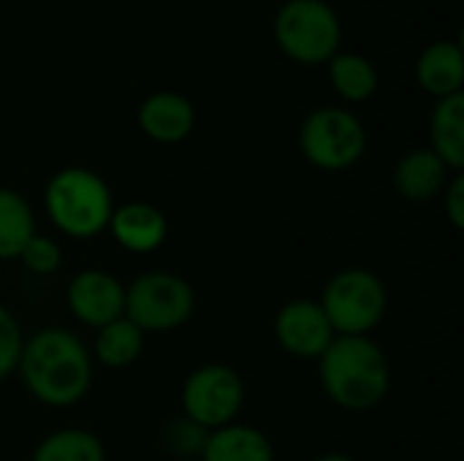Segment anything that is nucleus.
Here are the masks:
<instances>
[{
    "mask_svg": "<svg viewBox=\"0 0 464 461\" xmlns=\"http://www.w3.org/2000/svg\"><path fill=\"white\" fill-rule=\"evenodd\" d=\"M16 375L27 394L54 410L79 405L95 378L90 348L63 326H44L24 337Z\"/></svg>",
    "mask_w": 464,
    "mask_h": 461,
    "instance_id": "f257e3e1",
    "label": "nucleus"
},
{
    "mask_svg": "<svg viewBox=\"0 0 464 461\" xmlns=\"http://www.w3.org/2000/svg\"><path fill=\"white\" fill-rule=\"evenodd\" d=\"M318 380L332 405L367 413L392 391V361L372 337H334L318 359Z\"/></svg>",
    "mask_w": 464,
    "mask_h": 461,
    "instance_id": "f03ea898",
    "label": "nucleus"
},
{
    "mask_svg": "<svg viewBox=\"0 0 464 461\" xmlns=\"http://www.w3.org/2000/svg\"><path fill=\"white\" fill-rule=\"evenodd\" d=\"M114 206L109 182L87 166H65L44 187L46 217L68 239L84 242L106 234Z\"/></svg>",
    "mask_w": 464,
    "mask_h": 461,
    "instance_id": "7ed1b4c3",
    "label": "nucleus"
},
{
    "mask_svg": "<svg viewBox=\"0 0 464 461\" xmlns=\"http://www.w3.org/2000/svg\"><path fill=\"white\" fill-rule=\"evenodd\" d=\"M272 33L277 49L299 65H326L343 49V22L326 0H285Z\"/></svg>",
    "mask_w": 464,
    "mask_h": 461,
    "instance_id": "20e7f679",
    "label": "nucleus"
},
{
    "mask_svg": "<svg viewBox=\"0 0 464 461\" xmlns=\"http://www.w3.org/2000/svg\"><path fill=\"white\" fill-rule=\"evenodd\" d=\"M318 304L337 337H372L389 312V291L375 272L348 266L326 280Z\"/></svg>",
    "mask_w": 464,
    "mask_h": 461,
    "instance_id": "39448f33",
    "label": "nucleus"
},
{
    "mask_svg": "<svg viewBox=\"0 0 464 461\" xmlns=\"http://www.w3.org/2000/svg\"><path fill=\"white\" fill-rule=\"evenodd\" d=\"M367 128L348 106H318L299 125L302 158L329 174L353 168L367 152Z\"/></svg>",
    "mask_w": 464,
    "mask_h": 461,
    "instance_id": "423d86ee",
    "label": "nucleus"
},
{
    "mask_svg": "<svg viewBox=\"0 0 464 461\" xmlns=\"http://www.w3.org/2000/svg\"><path fill=\"white\" fill-rule=\"evenodd\" d=\"M196 312V291L177 272H141L125 285V318L144 334L182 329Z\"/></svg>",
    "mask_w": 464,
    "mask_h": 461,
    "instance_id": "0eeeda50",
    "label": "nucleus"
},
{
    "mask_svg": "<svg viewBox=\"0 0 464 461\" xmlns=\"http://www.w3.org/2000/svg\"><path fill=\"white\" fill-rule=\"evenodd\" d=\"M245 399L247 386L242 375L234 367L218 361L196 367L179 389L182 416L207 432L239 421Z\"/></svg>",
    "mask_w": 464,
    "mask_h": 461,
    "instance_id": "6e6552de",
    "label": "nucleus"
},
{
    "mask_svg": "<svg viewBox=\"0 0 464 461\" xmlns=\"http://www.w3.org/2000/svg\"><path fill=\"white\" fill-rule=\"evenodd\" d=\"M334 337L318 299H291L275 315V340L291 359L318 361Z\"/></svg>",
    "mask_w": 464,
    "mask_h": 461,
    "instance_id": "1a4fd4ad",
    "label": "nucleus"
},
{
    "mask_svg": "<svg viewBox=\"0 0 464 461\" xmlns=\"http://www.w3.org/2000/svg\"><path fill=\"white\" fill-rule=\"evenodd\" d=\"M68 312L90 329L125 315V283L106 269H82L65 288Z\"/></svg>",
    "mask_w": 464,
    "mask_h": 461,
    "instance_id": "9d476101",
    "label": "nucleus"
},
{
    "mask_svg": "<svg viewBox=\"0 0 464 461\" xmlns=\"http://www.w3.org/2000/svg\"><path fill=\"white\" fill-rule=\"evenodd\" d=\"M106 231L125 253L150 255L166 245L169 217L152 201H122L114 206Z\"/></svg>",
    "mask_w": 464,
    "mask_h": 461,
    "instance_id": "9b49d317",
    "label": "nucleus"
},
{
    "mask_svg": "<svg viewBox=\"0 0 464 461\" xmlns=\"http://www.w3.org/2000/svg\"><path fill=\"white\" fill-rule=\"evenodd\" d=\"M139 130L155 144H179L196 128V106L174 90L150 92L136 109Z\"/></svg>",
    "mask_w": 464,
    "mask_h": 461,
    "instance_id": "f8f14e48",
    "label": "nucleus"
},
{
    "mask_svg": "<svg viewBox=\"0 0 464 461\" xmlns=\"http://www.w3.org/2000/svg\"><path fill=\"white\" fill-rule=\"evenodd\" d=\"M449 179L451 171L430 147L408 149L392 171V185L397 196L408 204H432L435 198H440Z\"/></svg>",
    "mask_w": 464,
    "mask_h": 461,
    "instance_id": "ddd939ff",
    "label": "nucleus"
},
{
    "mask_svg": "<svg viewBox=\"0 0 464 461\" xmlns=\"http://www.w3.org/2000/svg\"><path fill=\"white\" fill-rule=\"evenodd\" d=\"M416 82L435 101L459 95L464 87V52L459 41H432L416 60Z\"/></svg>",
    "mask_w": 464,
    "mask_h": 461,
    "instance_id": "4468645a",
    "label": "nucleus"
},
{
    "mask_svg": "<svg viewBox=\"0 0 464 461\" xmlns=\"http://www.w3.org/2000/svg\"><path fill=\"white\" fill-rule=\"evenodd\" d=\"M201 461H275V446L269 435L253 424H226L207 432Z\"/></svg>",
    "mask_w": 464,
    "mask_h": 461,
    "instance_id": "2eb2a0df",
    "label": "nucleus"
},
{
    "mask_svg": "<svg viewBox=\"0 0 464 461\" xmlns=\"http://www.w3.org/2000/svg\"><path fill=\"white\" fill-rule=\"evenodd\" d=\"M430 149L451 174L464 171V92L435 101L430 114Z\"/></svg>",
    "mask_w": 464,
    "mask_h": 461,
    "instance_id": "dca6fc26",
    "label": "nucleus"
},
{
    "mask_svg": "<svg viewBox=\"0 0 464 461\" xmlns=\"http://www.w3.org/2000/svg\"><path fill=\"white\" fill-rule=\"evenodd\" d=\"M326 71H329L332 90L345 103H367L381 87V73H378L375 62L359 52H343L340 49L326 62Z\"/></svg>",
    "mask_w": 464,
    "mask_h": 461,
    "instance_id": "f3484780",
    "label": "nucleus"
},
{
    "mask_svg": "<svg viewBox=\"0 0 464 461\" xmlns=\"http://www.w3.org/2000/svg\"><path fill=\"white\" fill-rule=\"evenodd\" d=\"M144 337L147 334L122 315L117 321L95 329L90 356H92V361H98L106 370H128L141 359Z\"/></svg>",
    "mask_w": 464,
    "mask_h": 461,
    "instance_id": "a211bd4d",
    "label": "nucleus"
},
{
    "mask_svg": "<svg viewBox=\"0 0 464 461\" xmlns=\"http://www.w3.org/2000/svg\"><path fill=\"white\" fill-rule=\"evenodd\" d=\"M35 234L38 228L30 201L14 187H0V261L19 258Z\"/></svg>",
    "mask_w": 464,
    "mask_h": 461,
    "instance_id": "6ab92c4d",
    "label": "nucleus"
},
{
    "mask_svg": "<svg viewBox=\"0 0 464 461\" xmlns=\"http://www.w3.org/2000/svg\"><path fill=\"white\" fill-rule=\"evenodd\" d=\"M30 461H106V448L95 432L63 427L38 440Z\"/></svg>",
    "mask_w": 464,
    "mask_h": 461,
    "instance_id": "aec40b11",
    "label": "nucleus"
},
{
    "mask_svg": "<svg viewBox=\"0 0 464 461\" xmlns=\"http://www.w3.org/2000/svg\"><path fill=\"white\" fill-rule=\"evenodd\" d=\"M16 261H22V266H24L30 274H35V277H49V274H54V272L63 266V247H60L52 236H46V234H35V236L24 245V250L19 253Z\"/></svg>",
    "mask_w": 464,
    "mask_h": 461,
    "instance_id": "412c9836",
    "label": "nucleus"
},
{
    "mask_svg": "<svg viewBox=\"0 0 464 461\" xmlns=\"http://www.w3.org/2000/svg\"><path fill=\"white\" fill-rule=\"evenodd\" d=\"M207 440V429H201L198 424H193L190 418H177L166 427L163 432V446L169 454L179 456V459H198L201 448Z\"/></svg>",
    "mask_w": 464,
    "mask_h": 461,
    "instance_id": "4be33fe9",
    "label": "nucleus"
},
{
    "mask_svg": "<svg viewBox=\"0 0 464 461\" xmlns=\"http://www.w3.org/2000/svg\"><path fill=\"white\" fill-rule=\"evenodd\" d=\"M22 345H24V334L16 315L5 304H0V380L16 372Z\"/></svg>",
    "mask_w": 464,
    "mask_h": 461,
    "instance_id": "5701e85b",
    "label": "nucleus"
},
{
    "mask_svg": "<svg viewBox=\"0 0 464 461\" xmlns=\"http://www.w3.org/2000/svg\"><path fill=\"white\" fill-rule=\"evenodd\" d=\"M440 196H443V212H446L449 223L457 231H464V171L451 174V179Z\"/></svg>",
    "mask_w": 464,
    "mask_h": 461,
    "instance_id": "b1692460",
    "label": "nucleus"
},
{
    "mask_svg": "<svg viewBox=\"0 0 464 461\" xmlns=\"http://www.w3.org/2000/svg\"><path fill=\"white\" fill-rule=\"evenodd\" d=\"M313 461H356L351 454H345V451H326V454H321V456H315Z\"/></svg>",
    "mask_w": 464,
    "mask_h": 461,
    "instance_id": "393cba45",
    "label": "nucleus"
}]
</instances>
